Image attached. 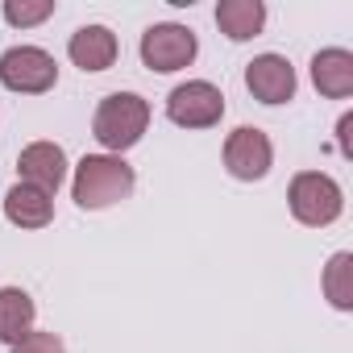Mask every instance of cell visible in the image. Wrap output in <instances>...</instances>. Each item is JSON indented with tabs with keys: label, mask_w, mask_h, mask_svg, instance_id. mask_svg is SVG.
Returning a JSON list of instances; mask_svg holds the SVG:
<instances>
[{
	"label": "cell",
	"mask_w": 353,
	"mask_h": 353,
	"mask_svg": "<svg viewBox=\"0 0 353 353\" xmlns=\"http://www.w3.org/2000/svg\"><path fill=\"white\" fill-rule=\"evenodd\" d=\"M133 188H137V174L121 154H83L71 179V200L83 212H100L129 200Z\"/></svg>",
	"instance_id": "1"
},
{
	"label": "cell",
	"mask_w": 353,
	"mask_h": 353,
	"mask_svg": "<svg viewBox=\"0 0 353 353\" xmlns=\"http://www.w3.org/2000/svg\"><path fill=\"white\" fill-rule=\"evenodd\" d=\"M150 129V100H141L137 92H112L96 104L92 117V137L108 150V154H125L133 150Z\"/></svg>",
	"instance_id": "2"
},
{
	"label": "cell",
	"mask_w": 353,
	"mask_h": 353,
	"mask_svg": "<svg viewBox=\"0 0 353 353\" xmlns=\"http://www.w3.org/2000/svg\"><path fill=\"white\" fill-rule=\"evenodd\" d=\"M287 204H291V216L307 229H324L332 221H341L345 212V192L332 174L324 170H299L291 188H287Z\"/></svg>",
	"instance_id": "3"
},
{
	"label": "cell",
	"mask_w": 353,
	"mask_h": 353,
	"mask_svg": "<svg viewBox=\"0 0 353 353\" xmlns=\"http://www.w3.org/2000/svg\"><path fill=\"white\" fill-rule=\"evenodd\" d=\"M0 83L17 96H42L59 83V63L42 46H9L0 54Z\"/></svg>",
	"instance_id": "4"
},
{
	"label": "cell",
	"mask_w": 353,
	"mask_h": 353,
	"mask_svg": "<svg viewBox=\"0 0 353 353\" xmlns=\"http://www.w3.org/2000/svg\"><path fill=\"white\" fill-rule=\"evenodd\" d=\"M200 54V42L188 26L179 21H158L141 34V63L158 75H170V71H183L192 67Z\"/></svg>",
	"instance_id": "5"
},
{
	"label": "cell",
	"mask_w": 353,
	"mask_h": 353,
	"mask_svg": "<svg viewBox=\"0 0 353 353\" xmlns=\"http://www.w3.org/2000/svg\"><path fill=\"white\" fill-rule=\"evenodd\" d=\"M166 117L179 129H212L225 117V92L208 79H188L166 96Z\"/></svg>",
	"instance_id": "6"
},
{
	"label": "cell",
	"mask_w": 353,
	"mask_h": 353,
	"mask_svg": "<svg viewBox=\"0 0 353 353\" xmlns=\"http://www.w3.org/2000/svg\"><path fill=\"white\" fill-rule=\"evenodd\" d=\"M270 166H274V145H270V137L262 129L241 125V129H233L225 137V170L233 174V179L258 183V179L270 174Z\"/></svg>",
	"instance_id": "7"
},
{
	"label": "cell",
	"mask_w": 353,
	"mask_h": 353,
	"mask_svg": "<svg viewBox=\"0 0 353 353\" xmlns=\"http://www.w3.org/2000/svg\"><path fill=\"white\" fill-rule=\"evenodd\" d=\"M17 183H30V188H42L46 196H54L67 179V154L59 141H30L21 154H17Z\"/></svg>",
	"instance_id": "8"
},
{
	"label": "cell",
	"mask_w": 353,
	"mask_h": 353,
	"mask_svg": "<svg viewBox=\"0 0 353 353\" xmlns=\"http://www.w3.org/2000/svg\"><path fill=\"white\" fill-rule=\"evenodd\" d=\"M245 88L262 104H287L295 100L299 83H295V67L283 54H258L254 63H245Z\"/></svg>",
	"instance_id": "9"
},
{
	"label": "cell",
	"mask_w": 353,
	"mask_h": 353,
	"mask_svg": "<svg viewBox=\"0 0 353 353\" xmlns=\"http://www.w3.org/2000/svg\"><path fill=\"white\" fill-rule=\"evenodd\" d=\"M67 54L79 71H108L121 54V42L108 26H79L67 42Z\"/></svg>",
	"instance_id": "10"
},
{
	"label": "cell",
	"mask_w": 353,
	"mask_h": 353,
	"mask_svg": "<svg viewBox=\"0 0 353 353\" xmlns=\"http://www.w3.org/2000/svg\"><path fill=\"white\" fill-rule=\"evenodd\" d=\"M312 83L328 100L353 96V54L345 46H328V50L312 54Z\"/></svg>",
	"instance_id": "11"
},
{
	"label": "cell",
	"mask_w": 353,
	"mask_h": 353,
	"mask_svg": "<svg viewBox=\"0 0 353 353\" xmlns=\"http://www.w3.org/2000/svg\"><path fill=\"white\" fill-rule=\"evenodd\" d=\"M5 216L17 229H46L54 221V196H46L42 188H30V183H13L5 196Z\"/></svg>",
	"instance_id": "12"
},
{
	"label": "cell",
	"mask_w": 353,
	"mask_h": 353,
	"mask_svg": "<svg viewBox=\"0 0 353 353\" xmlns=\"http://www.w3.org/2000/svg\"><path fill=\"white\" fill-rule=\"evenodd\" d=\"M34 320H38V307H34L30 291L0 287V341L13 349L17 341H26L34 332Z\"/></svg>",
	"instance_id": "13"
},
{
	"label": "cell",
	"mask_w": 353,
	"mask_h": 353,
	"mask_svg": "<svg viewBox=\"0 0 353 353\" xmlns=\"http://www.w3.org/2000/svg\"><path fill=\"white\" fill-rule=\"evenodd\" d=\"M216 26L229 42H250L266 26V5L262 0H221L216 5Z\"/></svg>",
	"instance_id": "14"
},
{
	"label": "cell",
	"mask_w": 353,
	"mask_h": 353,
	"mask_svg": "<svg viewBox=\"0 0 353 353\" xmlns=\"http://www.w3.org/2000/svg\"><path fill=\"white\" fill-rule=\"evenodd\" d=\"M324 299L336 307V312H353V254L349 250H336L324 266Z\"/></svg>",
	"instance_id": "15"
},
{
	"label": "cell",
	"mask_w": 353,
	"mask_h": 353,
	"mask_svg": "<svg viewBox=\"0 0 353 353\" xmlns=\"http://www.w3.org/2000/svg\"><path fill=\"white\" fill-rule=\"evenodd\" d=\"M54 17V0H5V21L13 30H34Z\"/></svg>",
	"instance_id": "16"
},
{
	"label": "cell",
	"mask_w": 353,
	"mask_h": 353,
	"mask_svg": "<svg viewBox=\"0 0 353 353\" xmlns=\"http://www.w3.org/2000/svg\"><path fill=\"white\" fill-rule=\"evenodd\" d=\"M13 353H67V345H63L59 332H42V328H34L26 341L13 345Z\"/></svg>",
	"instance_id": "17"
},
{
	"label": "cell",
	"mask_w": 353,
	"mask_h": 353,
	"mask_svg": "<svg viewBox=\"0 0 353 353\" xmlns=\"http://www.w3.org/2000/svg\"><path fill=\"white\" fill-rule=\"evenodd\" d=\"M336 145H341L345 158H353V112H345V117L336 121Z\"/></svg>",
	"instance_id": "18"
}]
</instances>
